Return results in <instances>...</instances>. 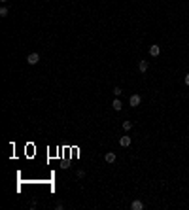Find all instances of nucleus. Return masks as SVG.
<instances>
[{
	"instance_id": "1",
	"label": "nucleus",
	"mask_w": 189,
	"mask_h": 210,
	"mask_svg": "<svg viewBox=\"0 0 189 210\" xmlns=\"http://www.w3.org/2000/svg\"><path fill=\"white\" fill-rule=\"evenodd\" d=\"M140 102H142V97H140V95H131V99H129V104H131V106L132 108H136V106H140Z\"/></svg>"
},
{
	"instance_id": "2",
	"label": "nucleus",
	"mask_w": 189,
	"mask_h": 210,
	"mask_svg": "<svg viewBox=\"0 0 189 210\" xmlns=\"http://www.w3.org/2000/svg\"><path fill=\"white\" fill-rule=\"evenodd\" d=\"M148 68H150V62L146 61V59L138 61V70H140V72H142V74H146V72H148Z\"/></svg>"
},
{
	"instance_id": "3",
	"label": "nucleus",
	"mask_w": 189,
	"mask_h": 210,
	"mask_svg": "<svg viewBox=\"0 0 189 210\" xmlns=\"http://www.w3.org/2000/svg\"><path fill=\"white\" fill-rule=\"evenodd\" d=\"M27 62H29V65H38L40 62V55L38 53H30L29 57H27Z\"/></svg>"
},
{
	"instance_id": "4",
	"label": "nucleus",
	"mask_w": 189,
	"mask_h": 210,
	"mask_svg": "<svg viewBox=\"0 0 189 210\" xmlns=\"http://www.w3.org/2000/svg\"><path fill=\"white\" fill-rule=\"evenodd\" d=\"M115 159H117V155H115V153H114V151H108V153H106V155H104V161H106V163H108V165H112V163H115Z\"/></svg>"
},
{
	"instance_id": "5",
	"label": "nucleus",
	"mask_w": 189,
	"mask_h": 210,
	"mask_svg": "<svg viewBox=\"0 0 189 210\" xmlns=\"http://www.w3.org/2000/svg\"><path fill=\"white\" fill-rule=\"evenodd\" d=\"M131 142H132L131 136H121V138H119V146H121V148H129Z\"/></svg>"
},
{
	"instance_id": "6",
	"label": "nucleus",
	"mask_w": 189,
	"mask_h": 210,
	"mask_svg": "<svg viewBox=\"0 0 189 210\" xmlns=\"http://www.w3.org/2000/svg\"><path fill=\"white\" fill-rule=\"evenodd\" d=\"M159 53H161V46H157V44L150 46V55H151V57H157Z\"/></svg>"
},
{
	"instance_id": "7",
	"label": "nucleus",
	"mask_w": 189,
	"mask_h": 210,
	"mask_svg": "<svg viewBox=\"0 0 189 210\" xmlns=\"http://www.w3.org/2000/svg\"><path fill=\"white\" fill-rule=\"evenodd\" d=\"M131 208H132V210H142V208H144V202L138 201V199H134V201L131 202Z\"/></svg>"
},
{
	"instance_id": "8",
	"label": "nucleus",
	"mask_w": 189,
	"mask_h": 210,
	"mask_svg": "<svg viewBox=\"0 0 189 210\" xmlns=\"http://www.w3.org/2000/svg\"><path fill=\"white\" fill-rule=\"evenodd\" d=\"M112 108H114L115 112H119V110L123 108V102L119 100V97H115V100H114V102H112Z\"/></svg>"
},
{
	"instance_id": "9",
	"label": "nucleus",
	"mask_w": 189,
	"mask_h": 210,
	"mask_svg": "<svg viewBox=\"0 0 189 210\" xmlns=\"http://www.w3.org/2000/svg\"><path fill=\"white\" fill-rule=\"evenodd\" d=\"M8 13H10V10L6 8V6H2V8H0V17H8Z\"/></svg>"
},
{
	"instance_id": "10",
	"label": "nucleus",
	"mask_w": 189,
	"mask_h": 210,
	"mask_svg": "<svg viewBox=\"0 0 189 210\" xmlns=\"http://www.w3.org/2000/svg\"><path fill=\"white\" fill-rule=\"evenodd\" d=\"M123 129L125 131H131L132 129V121H123Z\"/></svg>"
},
{
	"instance_id": "11",
	"label": "nucleus",
	"mask_w": 189,
	"mask_h": 210,
	"mask_svg": "<svg viewBox=\"0 0 189 210\" xmlns=\"http://www.w3.org/2000/svg\"><path fill=\"white\" fill-rule=\"evenodd\" d=\"M76 176H78L80 180H81V178H85V170H81V169H80L78 172H76Z\"/></svg>"
},
{
	"instance_id": "12",
	"label": "nucleus",
	"mask_w": 189,
	"mask_h": 210,
	"mask_svg": "<svg viewBox=\"0 0 189 210\" xmlns=\"http://www.w3.org/2000/svg\"><path fill=\"white\" fill-rule=\"evenodd\" d=\"M121 93H123V91H121V87H114V95H115V97H119Z\"/></svg>"
},
{
	"instance_id": "13",
	"label": "nucleus",
	"mask_w": 189,
	"mask_h": 210,
	"mask_svg": "<svg viewBox=\"0 0 189 210\" xmlns=\"http://www.w3.org/2000/svg\"><path fill=\"white\" fill-rule=\"evenodd\" d=\"M55 208H57V210H62V208H65V205H62V202H57V205H55Z\"/></svg>"
},
{
	"instance_id": "14",
	"label": "nucleus",
	"mask_w": 189,
	"mask_h": 210,
	"mask_svg": "<svg viewBox=\"0 0 189 210\" xmlns=\"http://www.w3.org/2000/svg\"><path fill=\"white\" fill-rule=\"evenodd\" d=\"M184 81H185V85H189V72L185 74V78H184Z\"/></svg>"
},
{
	"instance_id": "15",
	"label": "nucleus",
	"mask_w": 189,
	"mask_h": 210,
	"mask_svg": "<svg viewBox=\"0 0 189 210\" xmlns=\"http://www.w3.org/2000/svg\"><path fill=\"white\" fill-rule=\"evenodd\" d=\"M0 2H8V0H0Z\"/></svg>"
},
{
	"instance_id": "16",
	"label": "nucleus",
	"mask_w": 189,
	"mask_h": 210,
	"mask_svg": "<svg viewBox=\"0 0 189 210\" xmlns=\"http://www.w3.org/2000/svg\"><path fill=\"white\" fill-rule=\"evenodd\" d=\"M187 95H189V91H187Z\"/></svg>"
}]
</instances>
